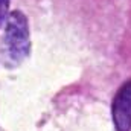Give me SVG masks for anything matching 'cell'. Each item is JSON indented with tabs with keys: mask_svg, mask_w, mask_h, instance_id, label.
I'll use <instances>...</instances> for the list:
<instances>
[{
	"mask_svg": "<svg viewBox=\"0 0 131 131\" xmlns=\"http://www.w3.org/2000/svg\"><path fill=\"white\" fill-rule=\"evenodd\" d=\"M5 52L12 63H21L31 49L29 25L28 18L21 11H12L6 17L5 34H3Z\"/></svg>",
	"mask_w": 131,
	"mask_h": 131,
	"instance_id": "obj_1",
	"label": "cell"
},
{
	"mask_svg": "<svg viewBox=\"0 0 131 131\" xmlns=\"http://www.w3.org/2000/svg\"><path fill=\"white\" fill-rule=\"evenodd\" d=\"M8 3H9V0H0V21L5 18L6 9H8Z\"/></svg>",
	"mask_w": 131,
	"mask_h": 131,
	"instance_id": "obj_3",
	"label": "cell"
},
{
	"mask_svg": "<svg viewBox=\"0 0 131 131\" xmlns=\"http://www.w3.org/2000/svg\"><path fill=\"white\" fill-rule=\"evenodd\" d=\"M111 117L116 131L131 130V79L122 84L113 98Z\"/></svg>",
	"mask_w": 131,
	"mask_h": 131,
	"instance_id": "obj_2",
	"label": "cell"
}]
</instances>
